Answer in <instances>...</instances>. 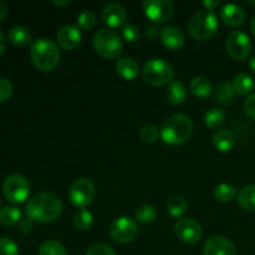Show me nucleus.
<instances>
[{
	"label": "nucleus",
	"mask_w": 255,
	"mask_h": 255,
	"mask_svg": "<svg viewBox=\"0 0 255 255\" xmlns=\"http://www.w3.org/2000/svg\"><path fill=\"white\" fill-rule=\"evenodd\" d=\"M96 21H97L96 14L92 11H89V10L82 11L81 14L77 16V25H79V29L85 30V31L91 30L92 27L96 25Z\"/></svg>",
	"instance_id": "34"
},
{
	"label": "nucleus",
	"mask_w": 255,
	"mask_h": 255,
	"mask_svg": "<svg viewBox=\"0 0 255 255\" xmlns=\"http://www.w3.org/2000/svg\"><path fill=\"white\" fill-rule=\"evenodd\" d=\"M189 90L198 99H206L212 94L213 87H212L211 81L207 77L196 76L189 82Z\"/></svg>",
	"instance_id": "21"
},
{
	"label": "nucleus",
	"mask_w": 255,
	"mask_h": 255,
	"mask_svg": "<svg viewBox=\"0 0 255 255\" xmlns=\"http://www.w3.org/2000/svg\"><path fill=\"white\" fill-rule=\"evenodd\" d=\"M96 194L95 184L87 178H79L72 182L69 189V198L76 208L85 209L92 203Z\"/></svg>",
	"instance_id": "8"
},
{
	"label": "nucleus",
	"mask_w": 255,
	"mask_h": 255,
	"mask_svg": "<svg viewBox=\"0 0 255 255\" xmlns=\"http://www.w3.org/2000/svg\"><path fill=\"white\" fill-rule=\"evenodd\" d=\"M232 85H233V89L234 91H236V94L243 95V96L244 95L251 94L255 87L253 77H252L251 75L246 74V72H241V74L237 75V76L234 77Z\"/></svg>",
	"instance_id": "24"
},
{
	"label": "nucleus",
	"mask_w": 255,
	"mask_h": 255,
	"mask_svg": "<svg viewBox=\"0 0 255 255\" xmlns=\"http://www.w3.org/2000/svg\"><path fill=\"white\" fill-rule=\"evenodd\" d=\"M251 30H252V32H253L254 36H255V16L252 17V20H251Z\"/></svg>",
	"instance_id": "47"
},
{
	"label": "nucleus",
	"mask_w": 255,
	"mask_h": 255,
	"mask_svg": "<svg viewBox=\"0 0 255 255\" xmlns=\"http://www.w3.org/2000/svg\"><path fill=\"white\" fill-rule=\"evenodd\" d=\"M249 66H251V69L255 72V55L249 59Z\"/></svg>",
	"instance_id": "46"
},
{
	"label": "nucleus",
	"mask_w": 255,
	"mask_h": 255,
	"mask_svg": "<svg viewBox=\"0 0 255 255\" xmlns=\"http://www.w3.org/2000/svg\"><path fill=\"white\" fill-rule=\"evenodd\" d=\"M27 218L39 223H50L59 219L62 213V202L56 194L40 192L34 194L26 204Z\"/></svg>",
	"instance_id": "1"
},
{
	"label": "nucleus",
	"mask_w": 255,
	"mask_h": 255,
	"mask_svg": "<svg viewBox=\"0 0 255 255\" xmlns=\"http://www.w3.org/2000/svg\"><path fill=\"white\" fill-rule=\"evenodd\" d=\"M32 35L31 31L27 29L26 26H22V25H16V26L11 27L9 31V41L11 42L15 46H26L31 42Z\"/></svg>",
	"instance_id": "20"
},
{
	"label": "nucleus",
	"mask_w": 255,
	"mask_h": 255,
	"mask_svg": "<svg viewBox=\"0 0 255 255\" xmlns=\"http://www.w3.org/2000/svg\"><path fill=\"white\" fill-rule=\"evenodd\" d=\"M81 31L75 25H64L56 34V41L61 49L72 51L81 44Z\"/></svg>",
	"instance_id": "14"
},
{
	"label": "nucleus",
	"mask_w": 255,
	"mask_h": 255,
	"mask_svg": "<svg viewBox=\"0 0 255 255\" xmlns=\"http://www.w3.org/2000/svg\"><path fill=\"white\" fill-rule=\"evenodd\" d=\"M0 255H19L16 243L7 237L0 238Z\"/></svg>",
	"instance_id": "35"
},
{
	"label": "nucleus",
	"mask_w": 255,
	"mask_h": 255,
	"mask_svg": "<svg viewBox=\"0 0 255 255\" xmlns=\"http://www.w3.org/2000/svg\"><path fill=\"white\" fill-rule=\"evenodd\" d=\"M21 221V212L15 207H4L0 209V226L12 227Z\"/></svg>",
	"instance_id": "26"
},
{
	"label": "nucleus",
	"mask_w": 255,
	"mask_h": 255,
	"mask_svg": "<svg viewBox=\"0 0 255 255\" xmlns=\"http://www.w3.org/2000/svg\"><path fill=\"white\" fill-rule=\"evenodd\" d=\"M159 37H161V41L163 42L164 46L168 47L169 50H173V51L181 49L186 41L183 31L174 25H167L163 29H161Z\"/></svg>",
	"instance_id": "16"
},
{
	"label": "nucleus",
	"mask_w": 255,
	"mask_h": 255,
	"mask_svg": "<svg viewBox=\"0 0 255 255\" xmlns=\"http://www.w3.org/2000/svg\"><path fill=\"white\" fill-rule=\"evenodd\" d=\"M127 10L121 2L112 1L104 6L101 11L102 21L110 27H122L127 21Z\"/></svg>",
	"instance_id": "13"
},
{
	"label": "nucleus",
	"mask_w": 255,
	"mask_h": 255,
	"mask_svg": "<svg viewBox=\"0 0 255 255\" xmlns=\"http://www.w3.org/2000/svg\"><path fill=\"white\" fill-rule=\"evenodd\" d=\"M94 223V217L86 209H79L74 216V224L80 231H89Z\"/></svg>",
	"instance_id": "31"
},
{
	"label": "nucleus",
	"mask_w": 255,
	"mask_h": 255,
	"mask_svg": "<svg viewBox=\"0 0 255 255\" xmlns=\"http://www.w3.org/2000/svg\"><path fill=\"white\" fill-rule=\"evenodd\" d=\"M226 49L234 60L243 61L252 51V41L243 31H232L226 40Z\"/></svg>",
	"instance_id": "11"
},
{
	"label": "nucleus",
	"mask_w": 255,
	"mask_h": 255,
	"mask_svg": "<svg viewBox=\"0 0 255 255\" xmlns=\"http://www.w3.org/2000/svg\"><path fill=\"white\" fill-rule=\"evenodd\" d=\"M7 15V4L2 0H0V21L4 20Z\"/></svg>",
	"instance_id": "43"
},
{
	"label": "nucleus",
	"mask_w": 255,
	"mask_h": 255,
	"mask_svg": "<svg viewBox=\"0 0 255 255\" xmlns=\"http://www.w3.org/2000/svg\"><path fill=\"white\" fill-rule=\"evenodd\" d=\"M203 5L206 6V10H213L216 7H218L221 5V1L219 0H204Z\"/></svg>",
	"instance_id": "42"
},
{
	"label": "nucleus",
	"mask_w": 255,
	"mask_h": 255,
	"mask_svg": "<svg viewBox=\"0 0 255 255\" xmlns=\"http://www.w3.org/2000/svg\"><path fill=\"white\" fill-rule=\"evenodd\" d=\"M142 7L146 16L153 24H163L174 15V4L171 0H144Z\"/></svg>",
	"instance_id": "9"
},
{
	"label": "nucleus",
	"mask_w": 255,
	"mask_h": 255,
	"mask_svg": "<svg viewBox=\"0 0 255 255\" xmlns=\"http://www.w3.org/2000/svg\"><path fill=\"white\" fill-rule=\"evenodd\" d=\"M4 196L10 203L19 204L27 199L30 194V184L21 174H10L2 183Z\"/></svg>",
	"instance_id": "7"
},
{
	"label": "nucleus",
	"mask_w": 255,
	"mask_h": 255,
	"mask_svg": "<svg viewBox=\"0 0 255 255\" xmlns=\"http://www.w3.org/2000/svg\"><path fill=\"white\" fill-rule=\"evenodd\" d=\"M226 114L219 109H211L204 115V124L209 128H218L224 124Z\"/></svg>",
	"instance_id": "30"
},
{
	"label": "nucleus",
	"mask_w": 255,
	"mask_h": 255,
	"mask_svg": "<svg viewBox=\"0 0 255 255\" xmlns=\"http://www.w3.org/2000/svg\"><path fill=\"white\" fill-rule=\"evenodd\" d=\"M121 35L126 41L137 42L139 40V30L133 24H126L121 27Z\"/></svg>",
	"instance_id": "36"
},
{
	"label": "nucleus",
	"mask_w": 255,
	"mask_h": 255,
	"mask_svg": "<svg viewBox=\"0 0 255 255\" xmlns=\"http://www.w3.org/2000/svg\"><path fill=\"white\" fill-rule=\"evenodd\" d=\"M236 96V91L233 89V85L229 84V82H222L218 85L216 90V94H214V99L218 104L226 105L229 104L234 100Z\"/></svg>",
	"instance_id": "27"
},
{
	"label": "nucleus",
	"mask_w": 255,
	"mask_h": 255,
	"mask_svg": "<svg viewBox=\"0 0 255 255\" xmlns=\"http://www.w3.org/2000/svg\"><path fill=\"white\" fill-rule=\"evenodd\" d=\"M176 234L178 239H181L183 243L193 246L197 244L203 237V228L201 223L194 218H182L174 226Z\"/></svg>",
	"instance_id": "12"
},
{
	"label": "nucleus",
	"mask_w": 255,
	"mask_h": 255,
	"mask_svg": "<svg viewBox=\"0 0 255 255\" xmlns=\"http://www.w3.org/2000/svg\"><path fill=\"white\" fill-rule=\"evenodd\" d=\"M187 29L193 39L206 41L212 39L219 29L218 17L211 10H199L189 17Z\"/></svg>",
	"instance_id": "4"
},
{
	"label": "nucleus",
	"mask_w": 255,
	"mask_h": 255,
	"mask_svg": "<svg viewBox=\"0 0 255 255\" xmlns=\"http://www.w3.org/2000/svg\"><path fill=\"white\" fill-rule=\"evenodd\" d=\"M187 199L182 194H172L167 199V212L174 218H179L187 211Z\"/></svg>",
	"instance_id": "25"
},
{
	"label": "nucleus",
	"mask_w": 255,
	"mask_h": 255,
	"mask_svg": "<svg viewBox=\"0 0 255 255\" xmlns=\"http://www.w3.org/2000/svg\"><path fill=\"white\" fill-rule=\"evenodd\" d=\"M193 132V124L186 115L174 114L163 122L161 128V138L164 143L179 146L186 143Z\"/></svg>",
	"instance_id": "2"
},
{
	"label": "nucleus",
	"mask_w": 255,
	"mask_h": 255,
	"mask_svg": "<svg viewBox=\"0 0 255 255\" xmlns=\"http://www.w3.org/2000/svg\"><path fill=\"white\" fill-rule=\"evenodd\" d=\"M0 204H1V199H0Z\"/></svg>",
	"instance_id": "49"
},
{
	"label": "nucleus",
	"mask_w": 255,
	"mask_h": 255,
	"mask_svg": "<svg viewBox=\"0 0 255 255\" xmlns=\"http://www.w3.org/2000/svg\"><path fill=\"white\" fill-rule=\"evenodd\" d=\"M138 234V227L134 219L129 217H120L110 226V236L116 243L128 244L134 241Z\"/></svg>",
	"instance_id": "10"
},
{
	"label": "nucleus",
	"mask_w": 255,
	"mask_h": 255,
	"mask_svg": "<svg viewBox=\"0 0 255 255\" xmlns=\"http://www.w3.org/2000/svg\"><path fill=\"white\" fill-rule=\"evenodd\" d=\"M239 206L249 212H255V184H248L239 189L237 193Z\"/></svg>",
	"instance_id": "22"
},
{
	"label": "nucleus",
	"mask_w": 255,
	"mask_h": 255,
	"mask_svg": "<svg viewBox=\"0 0 255 255\" xmlns=\"http://www.w3.org/2000/svg\"><path fill=\"white\" fill-rule=\"evenodd\" d=\"M157 218V211L151 204H142L134 212V219L142 224L153 223Z\"/></svg>",
	"instance_id": "28"
},
{
	"label": "nucleus",
	"mask_w": 255,
	"mask_h": 255,
	"mask_svg": "<svg viewBox=\"0 0 255 255\" xmlns=\"http://www.w3.org/2000/svg\"><path fill=\"white\" fill-rule=\"evenodd\" d=\"M244 112L252 120H255V94L248 96V99L244 101Z\"/></svg>",
	"instance_id": "39"
},
{
	"label": "nucleus",
	"mask_w": 255,
	"mask_h": 255,
	"mask_svg": "<svg viewBox=\"0 0 255 255\" xmlns=\"http://www.w3.org/2000/svg\"><path fill=\"white\" fill-rule=\"evenodd\" d=\"M213 146L221 152H229L237 143V137L229 129H219L213 134Z\"/></svg>",
	"instance_id": "19"
},
{
	"label": "nucleus",
	"mask_w": 255,
	"mask_h": 255,
	"mask_svg": "<svg viewBox=\"0 0 255 255\" xmlns=\"http://www.w3.org/2000/svg\"><path fill=\"white\" fill-rule=\"evenodd\" d=\"M221 19L228 26H239L246 21V10L238 4H226L219 11Z\"/></svg>",
	"instance_id": "17"
},
{
	"label": "nucleus",
	"mask_w": 255,
	"mask_h": 255,
	"mask_svg": "<svg viewBox=\"0 0 255 255\" xmlns=\"http://www.w3.org/2000/svg\"><path fill=\"white\" fill-rule=\"evenodd\" d=\"M39 255H67L66 249L60 242L50 239L44 242L39 249Z\"/></svg>",
	"instance_id": "32"
},
{
	"label": "nucleus",
	"mask_w": 255,
	"mask_h": 255,
	"mask_svg": "<svg viewBox=\"0 0 255 255\" xmlns=\"http://www.w3.org/2000/svg\"><path fill=\"white\" fill-rule=\"evenodd\" d=\"M32 229H34V221H31L30 218H24L19 222V231L22 234L31 233Z\"/></svg>",
	"instance_id": "40"
},
{
	"label": "nucleus",
	"mask_w": 255,
	"mask_h": 255,
	"mask_svg": "<svg viewBox=\"0 0 255 255\" xmlns=\"http://www.w3.org/2000/svg\"><path fill=\"white\" fill-rule=\"evenodd\" d=\"M204 255H237V248L233 242L226 237H212L204 243Z\"/></svg>",
	"instance_id": "15"
},
{
	"label": "nucleus",
	"mask_w": 255,
	"mask_h": 255,
	"mask_svg": "<svg viewBox=\"0 0 255 255\" xmlns=\"http://www.w3.org/2000/svg\"><path fill=\"white\" fill-rule=\"evenodd\" d=\"M5 49H6V39H5L4 34L0 31V54H2Z\"/></svg>",
	"instance_id": "45"
},
{
	"label": "nucleus",
	"mask_w": 255,
	"mask_h": 255,
	"mask_svg": "<svg viewBox=\"0 0 255 255\" xmlns=\"http://www.w3.org/2000/svg\"><path fill=\"white\" fill-rule=\"evenodd\" d=\"M187 97V89L179 80H173L167 89V100L173 105L183 104Z\"/></svg>",
	"instance_id": "23"
},
{
	"label": "nucleus",
	"mask_w": 255,
	"mask_h": 255,
	"mask_svg": "<svg viewBox=\"0 0 255 255\" xmlns=\"http://www.w3.org/2000/svg\"><path fill=\"white\" fill-rule=\"evenodd\" d=\"M30 57L39 70L44 72L52 71L60 62V50L56 42L50 39H37L30 47Z\"/></svg>",
	"instance_id": "3"
},
{
	"label": "nucleus",
	"mask_w": 255,
	"mask_h": 255,
	"mask_svg": "<svg viewBox=\"0 0 255 255\" xmlns=\"http://www.w3.org/2000/svg\"><path fill=\"white\" fill-rule=\"evenodd\" d=\"M142 76L147 84L161 87L173 81L174 71L173 67L166 60L159 59V57H152L144 62L143 69H142Z\"/></svg>",
	"instance_id": "6"
},
{
	"label": "nucleus",
	"mask_w": 255,
	"mask_h": 255,
	"mask_svg": "<svg viewBox=\"0 0 255 255\" xmlns=\"http://www.w3.org/2000/svg\"><path fill=\"white\" fill-rule=\"evenodd\" d=\"M247 4H249V5H255V1H249V0H247Z\"/></svg>",
	"instance_id": "48"
},
{
	"label": "nucleus",
	"mask_w": 255,
	"mask_h": 255,
	"mask_svg": "<svg viewBox=\"0 0 255 255\" xmlns=\"http://www.w3.org/2000/svg\"><path fill=\"white\" fill-rule=\"evenodd\" d=\"M12 95V85L9 80L0 77V104L7 101Z\"/></svg>",
	"instance_id": "38"
},
{
	"label": "nucleus",
	"mask_w": 255,
	"mask_h": 255,
	"mask_svg": "<svg viewBox=\"0 0 255 255\" xmlns=\"http://www.w3.org/2000/svg\"><path fill=\"white\" fill-rule=\"evenodd\" d=\"M139 137L143 142L147 143H154L161 137V129L153 125H144L139 131Z\"/></svg>",
	"instance_id": "33"
},
{
	"label": "nucleus",
	"mask_w": 255,
	"mask_h": 255,
	"mask_svg": "<svg viewBox=\"0 0 255 255\" xmlns=\"http://www.w3.org/2000/svg\"><path fill=\"white\" fill-rule=\"evenodd\" d=\"M161 31V30H159ZM158 31V27L156 26V24H149L148 26L146 27V31H144V34H146V36L148 37V39H156L157 35L159 34Z\"/></svg>",
	"instance_id": "41"
},
{
	"label": "nucleus",
	"mask_w": 255,
	"mask_h": 255,
	"mask_svg": "<svg viewBox=\"0 0 255 255\" xmlns=\"http://www.w3.org/2000/svg\"><path fill=\"white\" fill-rule=\"evenodd\" d=\"M52 4L56 5V6H59V7H65V6H69V5H71L72 1L71 0H59V1H57V0H52Z\"/></svg>",
	"instance_id": "44"
},
{
	"label": "nucleus",
	"mask_w": 255,
	"mask_h": 255,
	"mask_svg": "<svg viewBox=\"0 0 255 255\" xmlns=\"http://www.w3.org/2000/svg\"><path fill=\"white\" fill-rule=\"evenodd\" d=\"M116 71L122 79L132 81L139 74V65L132 57H121L116 62Z\"/></svg>",
	"instance_id": "18"
},
{
	"label": "nucleus",
	"mask_w": 255,
	"mask_h": 255,
	"mask_svg": "<svg viewBox=\"0 0 255 255\" xmlns=\"http://www.w3.org/2000/svg\"><path fill=\"white\" fill-rule=\"evenodd\" d=\"M92 45L100 56L104 59H119L124 51V42L116 31L111 29H101L95 34Z\"/></svg>",
	"instance_id": "5"
},
{
	"label": "nucleus",
	"mask_w": 255,
	"mask_h": 255,
	"mask_svg": "<svg viewBox=\"0 0 255 255\" xmlns=\"http://www.w3.org/2000/svg\"><path fill=\"white\" fill-rule=\"evenodd\" d=\"M86 255H116V252L112 247L107 246V244H94L87 249Z\"/></svg>",
	"instance_id": "37"
},
{
	"label": "nucleus",
	"mask_w": 255,
	"mask_h": 255,
	"mask_svg": "<svg viewBox=\"0 0 255 255\" xmlns=\"http://www.w3.org/2000/svg\"><path fill=\"white\" fill-rule=\"evenodd\" d=\"M214 197L222 203H229L237 197V191L232 184L221 183L214 189Z\"/></svg>",
	"instance_id": "29"
}]
</instances>
